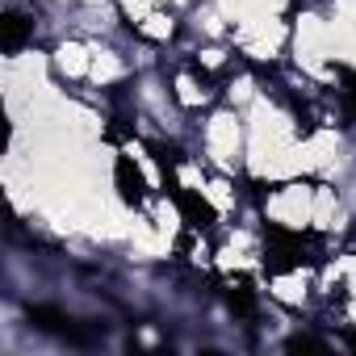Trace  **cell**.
<instances>
[{
  "label": "cell",
  "mask_w": 356,
  "mask_h": 356,
  "mask_svg": "<svg viewBox=\"0 0 356 356\" xmlns=\"http://www.w3.org/2000/svg\"><path fill=\"white\" fill-rule=\"evenodd\" d=\"M260 214L281 235H306L314 227V181H310V176H289V181H277L273 189H264Z\"/></svg>",
  "instance_id": "obj_1"
},
{
  "label": "cell",
  "mask_w": 356,
  "mask_h": 356,
  "mask_svg": "<svg viewBox=\"0 0 356 356\" xmlns=\"http://www.w3.org/2000/svg\"><path fill=\"white\" fill-rule=\"evenodd\" d=\"M202 147H206V163L214 172H239L243 168V155H248V122H243V109L227 105V109H214L202 126Z\"/></svg>",
  "instance_id": "obj_2"
},
{
  "label": "cell",
  "mask_w": 356,
  "mask_h": 356,
  "mask_svg": "<svg viewBox=\"0 0 356 356\" xmlns=\"http://www.w3.org/2000/svg\"><path fill=\"white\" fill-rule=\"evenodd\" d=\"M92 72V42L88 38H59L51 51V76L63 84H84Z\"/></svg>",
  "instance_id": "obj_3"
},
{
  "label": "cell",
  "mask_w": 356,
  "mask_h": 356,
  "mask_svg": "<svg viewBox=\"0 0 356 356\" xmlns=\"http://www.w3.org/2000/svg\"><path fill=\"white\" fill-rule=\"evenodd\" d=\"M310 289H314V273L310 268H273V277H268V285H264V293L277 302V306H285V310H302L306 306V298H310Z\"/></svg>",
  "instance_id": "obj_4"
},
{
  "label": "cell",
  "mask_w": 356,
  "mask_h": 356,
  "mask_svg": "<svg viewBox=\"0 0 356 356\" xmlns=\"http://www.w3.org/2000/svg\"><path fill=\"white\" fill-rule=\"evenodd\" d=\"M88 42H92V72H88V84H97V88L122 84V80L130 76V59H126L118 47L101 42V38H88Z\"/></svg>",
  "instance_id": "obj_5"
},
{
  "label": "cell",
  "mask_w": 356,
  "mask_h": 356,
  "mask_svg": "<svg viewBox=\"0 0 356 356\" xmlns=\"http://www.w3.org/2000/svg\"><path fill=\"white\" fill-rule=\"evenodd\" d=\"M202 206H206L214 218L235 214V206H239V189H235V181H231V172H214V176H206V185H202Z\"/></svg>",
  "instance_id": "obj_6"
},
{
  "label": "cell",
  "mask_w": 356,
  "mask_h": 356,
  "mask_svg": "<svg viewBox=\"0 0 356 356\" xmlns=\"http://www.w3.org/2000/svg\"><path fill=\"white\" fill-rule=\"evenodd\" d=\"M134 34H138L143 42H151V47H168V42L176 38V9H168V5L151 9L147 17L134 22Z\"/></svg>",
  "instance_id": "obj_7"
},
{
  "label": "cell",
  "mask_w": 356,
  "mask_h": 356,
  "mask_svg": "<svg viewBox=\"0 0 356 356\" xmlns=\"http://www.w3.org/2000/svg\"><path fill=\"white\" fill-rule=\"evenodd\" d=\"M172 97L185 113H197V109H206L214 101V88H206V80H197L193 72H176L172 76Z\"/></svg>",
  "instance_id": "obj_8"
},
{
  "label": "cell",
  "mask_w": 356,
  "mask_h": 356,
  "mask_svg": "<svg viewBox=\"0 0 356 356\" xmlns=\"http://www.w3.org/2000/svg\"><path fill=\"white\" fill-rule=\"evenodd\" d=\"M193 63H197L202 72H227V67H231V47H227L222 38H210V42H202V47L193 51Z\"/></svg>",
  "instance_id": "obj_9"
},
{
  "label": "cell",
  "mask_w": 356,
  "mask_h": 356,
  "mask_svg": "<svg viewBox=\"0 0 356 356\" xmlns=\"http://www.w3.org/2000/svg\"><path fill=\"white\" fill-rule=\"evenodd\" d=\"M256 97H260V84H256V76H252V72H239V76H231V80H227V105L248 109Z\"/></svg>",
  "instance_id": "obj_10"
}]
</instances>
